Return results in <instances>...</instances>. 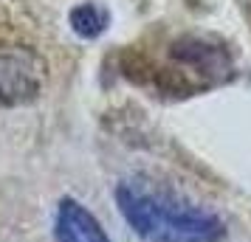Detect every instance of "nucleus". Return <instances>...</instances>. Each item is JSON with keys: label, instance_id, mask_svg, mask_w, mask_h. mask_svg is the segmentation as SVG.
<instances>
[{"label": "nucleus", "instance_id": "20e7f679", "mask_svg": "<svg viewBox=\"0 0 251 242\" xmlns=\"http://www.w3.org/2000/svg\"><path fill=\"white\" fill-rule=\"evenodd\" d=\"M107 20H110V14L104 12L102 6H96V3H79L68 14V23L74 28V34H79L82 40L99 37L107 28Z\"/></svg>", "mask_w": 251, "mask_h": 242}, {"label": "nucleus", "instance_id": "f257e3e1", "mask_svg": "<svg viewBox=\"0 0 251 242\" xmlns=\"http://www.w3.org/2000/svg\"><path fill=\"white\" fill-rule=\"evenodd\" d=\"M116 206L144 242H220L226 234L215 211L138 177L116 186Z\"/></svg>", "mask_w": 251, "mask_h": 242}, {"label": "nucleus", "instance_id": "7ed1b4c3", "mask_svg": "<svg viewBox=\"0 0 251 242\" xmlns=\"http://www.w3.org/2000/svg\"><path fill=\"white\" fill-rule=\"evenodd\" d=\"M54 237L57 242H110L102 222L93 217V211L82 206L74 197H62L57 208V222H54Z\"/></svg>", "mask_w": 251, "mask_h": 242}, {"label": "nucleus", "instance_id": "f03ea898", "mask_svg": "<svg viewBox=\"0 0 251 242\" xmlns=\"http://www.w3.org/2000/svg\"><path fill=\"white\" fill-rule=\"evenodd\" d=\"M43 88V62L28 48H0V104H25Z\"/></svg>", "mask_w": 251, "mask_h": 242}]
</instances>
